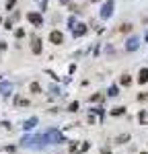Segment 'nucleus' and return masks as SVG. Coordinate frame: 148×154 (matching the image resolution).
Here are the masks:
<instances>
[{
  "label": "nucleus",
  "mask_w": 148,
  "mask_h": 154,
  "mask_svg": "<svg viewBox=\"0 0 148 154\" xmlns=\"http://www.w3.org/2000/svg\"><path fill=\"white\" fill-rule=\"evenodd\" d=\"M132 29H134V25H132V23H123L122 27H119V31H122V33H130Z\"/></svg>",
  "instance_id": "obj_16"
},
{
  "label": "nucleus",
  "mask_w": 148,
  "mask_h": 154,
  "mask_svg": "<svg viewBox=\"0 0 148 154\" xmlns=\"http://www.w3.org/2000/svg\"><path fill=\"white\" fill-rule=\"evenodd\" d=\"M35 125H37V117H31V119H27V121L23 123V128H25V130H33Z\"/></svg>",
  "instance_id": "obj_13"
},
{
  "label": "nucleus",
  "mask_w": 148,
  "mask_h": 154,
  "mask_svg": "<svg viewBox=\"0 0 148 154\" xmlns=\"http://www.w3.org/2000/svg\"><path fill=\"white\" fill-rule=\"evenodd\" d=\"M99 101H103V95H93L91 97V103H99Z\"/></svg>",
  "instance_id": "obj_22"
},
{
  "label": "nucleus",
  "mask_w": 148,
  "mask_h": 154,
  "mask_svg": "<svg viewBox=\"0 0 148 154\" xmlns=\"http://www.w3.org/2000/svg\"><path fill=\"white\" fill-rule=\"evenodd\" d=\"M49 41H51L54 45H62V43H64V33L58 31V29L51 31V33H49Z\"/></svg>",
  "instance_id": "obj_3"
},
{
  "label": "nucleus",
  "mask_w": 148,
  "mask_h": 154,
  "mask_svg": "<svg viewBox=\"0 0 148 154\" xmlns=\"http://www.w3.org/2000/svg\"><path fill=\"white\" fill-rule=\"evenodd\" d=\"M115 142L117 144H128L130 142V134H119V136L115 138Z\"/></svg>",
  "instance_id": "obj_15"
},
{
  "label": "nucleus",
  "mask_w": 148,
  "mask_h": 154,
  "mask_svg": "<svg viewBox=\"0 0 148 154\" xmlns=\"http://www.w3.org/2000/svg\"><path fill=\"white\" fill-rule=\"evenodd\" d=\"M119 84H122V86H130V84H132V76H130V74H122V76H119Z\"/></svg>",
  "instance_id": "obj_12"
},
{
  "label": "nucleus",
  "mask_w": 148,
  "mask_h": 154,
  "mask_svg": "<svg viewBox=\"0 0 148 154\" xmlns=\"http://www.w3.org/2000/svg\"><path fill=\"white\" fill-rule=\"evenodd\" d=\"M43 136H45V140H48L49 144H62L64 142V136H62L58 130H48Z\"/></svg>",
  "instance_id": "obj_1"
},
{
  "label": "nucleus",
  "mask_w": 148,
  "mask_h": 154,
  "mask_svg": "<svg viewBox=\"0 0 148 154\" xmlns=\"http://www.w3.org/2000/svg\"><path fill=\"white\" fill-rule=\"evenodd\" d=\"M148 99V93L146 91H144V93H140V95H138V101H146Z\"/></svg>",
  "instance_id": "obj_25"
},
{
  "label": "nucleus",
  "mask_w": 148,
  "mask_h": 154,
  "mask_svg": "<svg viewBox=\"0 0 148 154\" xmlns=\"http://www.w3.org/2000/svg\"><path fill=\"white\" fill-rule=\"evenodd\" d=\"M14 35H17V39H21V37H25V31H23V29H17Z\"/></svg>",
  "instance_id": "obj_24"
},
{
  "label": "nucleus",
  "mask_w": 148,
  "mask_h": 154,
  "mask_svg": "<svg viewBox=\"0 0 148 154\" xmlns=\"http://www.w3.org/2000/svg\"><path fill=\"white\" fill-rule=\"evenodd\" d=\"M138 84H148V66L140 68V72H138Z\"/></svg>",
  "instance_id": "obj_7"
},
{
  "label": "nucleus",
  "mask_w": 148,
  "mask_h": 154,
  "mask_svg": "<svg viewBox=\"0 0 148 154\" xmlns=\"http://www.w3.org/2000/svg\"><path fill=\"white\" fill-rule=\"evenodd\" d=\"M60 4H70V0H60Z\"/></svg>",
  "instance_id": "obj_28"
},
{
  "label": "nucleus",
  "mask_w": 148,
  "mask_h": 154,
  "mask_svg": "<svg viewBox=\"0 0 148 154\" xmlns=\"http://www.w3.org/2000/svg\"><path fill=\"white\" fill-rule=\"evenodd\" d=\"M88 148H91V144H88V142H82V144H80V150H78V154H80V152H86Z\"/></svg>",
  "instance_id": "obj_21"
},
{
  "label": "nucleus",
  "mask_w": 148,
  "mask_h": 154,
  "mask_svg": "<svg viewBox=\"0 0 148 154\" xmlns=\"http://www.w3.org/2000/svg\"><path fill=\"white\" fill-rule=\"evenodd\" d=\"M4 29H12V19H6L4 21Z\"/></svg>",
  "instance_id": "obj_26"
},
{
  "label": "nucleus",
  "mask_w": 148,
  "mask_h": 154,
  "mask_svg": "<svg viewBox=\"0 0 148 154\" xmlns=\"http://www.w3.org/2000/svg\"><path fill=\"white\" fill-rule=\"evenodd\" d=\"M14 4H17V0H8V2H6V11H12Z\"/></svg>",
  "instance_id": "obj_23"
},
{
  "label": "nucleus",
  "mask_w": 148,
  "mask_h": 154,
  "mask_svg": "<svg viewBox=\"0 0 148 154\" xmlns=\"http://www.w3.org/2000/svg\"><path fill=\"white\" fill-rule=\"evenodd\" d=\"M107 95H109V97H117V95H119V88H117V84H113V86H111L109 91H107Z\"/></svg>",
  "instance_id": "obj_18"
},
{
  "label": "nucleus",
  "mask_w": 148,
  "mask_h": 154,
  "mask_svg": "<svg viewBox=\"0 0 148 154\" xmlns=\"http://www.w3.org/2000/svg\"><path fill=\"white\" fill-rule=\"evenodd\" d=\"M93 2H101V0H93Z\"/></svg>",
  "instance_id": "obj_29"
},
{
  "label": "nucleus",
  "mask_w": 148,
  "mask_h": 154,
  "mask_svg": "<svg viewBox=\"0 0 148 154\" xmlns=\"http://www.w3.org/2000/svg\"><path fill=\"white\" fill-rule=\"evenodd\" d=\"M78 150H80V148H78V142L70 144V154H78Z\"/></svg>",
  "instance_id": "obj_20"
},
{
  "label": "nucleus",
  "mask_w": 148,
  "mask_h": 154,
  "mask_svg": "<svg viewBox=\"0 0 148 154\" xmlns=\"http://www.w3.org/2000/svg\"><path fill=\"white\" fill-rule=\"evenodd\" d=\"M78 101H72V103H70V107H68V111H70V113H76V111H78Z\"/></svg>",
  "instance_id": "obj_19"
},
{
  "label": "nucleus",
  "mask_w": 148,
  "mask_h": 154,
  "mask_svg": "<svg viewBox=\"0 0 148 154\" xmlns=\"http://www.w3.org/2000/svg\"><path fill=\"white\" fill-rule=\"evenodd\" d=\"M146 39H148V33H146Z\"/></svg>",
  "instance_id": "obj_32"
},
{
  "label": "nucleus",
  "mask_w": 148,
  "mask_h": 154,
  "mask_svg": "<svg viewBox=\"0 0 148 154\" xmlns=\"http://www.w3.org/2000/svg\"><path fill=\"white\" fill-rule=\"evenodd\" d=\"M113 6H115V2H113V0H107V2L103 4V8H101V19H109L111 12H113Z\"/></svg>",
  "instance_id": "obj_2"
},
{
  "label": "nucleus",
  "mask_w": 148,
  "mask_h": 154,
  "mask_svg": "<svg viewBox=\"0 0 148 154\" xmlns=\"http://www.w3.org/2000/svg\"><path fill=\"white\" fill-rule=\"evenodd\" d=\"M138 121H140V125H148V109H142L138 113Z\"/></svg>",
  "instance_id": "obj_10"
},
{
  "label": "nucleus",
  "mask_w": 148,
  "mask_h": 154,
  "mask_svg": "<svg viewBox=\"0 0 148 154\" xmlns=\"http://www.w3.org/2000/svg\"><path fill=\"white\" fill-rule=\"evenodd\" d=\"M86 25L85 23H78V25H74L72 27V33H74V37H82V35H86Z\"/></svg>",
  "instance_id": "obj_5"
},
{
  "label": "nucleus",
  "mask_w": 148,
  "mask_h": 154,
  "mask_svg": "<svg viewBox=\"0 0 148 154\" xmlns=\"http://www.w3.org/2000/svg\"><path fill=\"white\" fill-rule=\"evenodd\" d=\"M138 48H140V39H138V37H130L128 43H125V49H128V51H136Z\"/></svg>",
  "instance_id": "obj_6"
},
{
  "label": "nucleus",
  "mask_w": 148,
  "mask_h": 154,
  "mask_svg": "<svg viewBox=\"0 0 148 154\" xmlns=\"http://www.w3.org/2000/svg\"><path fill=\"white\" fill-rule=\"evenodd\" d=\"M140 154H148V152H140Z\"/></svg>",
  "instance_id": "obj_30"
},
{
  "label": "nucleus",
  "mask_w": 148,
  "mask_h": 154,
  "mask_svg": "<svg viewBox=\"0 0 148 154\" xmlns=\"http://www.w3.org/2000/svg\"><path fill=\"white\" fill-rule=\"evenodd\" d=\"M27 19H29V23H33L35 27H41V25H43V17H41L39 12H29Z\"/></svg>",
  "instance_id": "obj_4"
},
{
  "label": "nucleus",
  "mask_w": 148,
  "mask_h": 154,
  "mask_svg": "<svg viewBox=\"0 0 148 154\" xmlns=\"http://www.w3.org/2000/svg\"><path fill=\"white\" fill-rule=\"evenodd\" d=\"M0 23H2V17H0Z\"/></svg>",
  "instance_id": "obj_31"
},
{
  "label": "nucleus",
  "mask_w": 148,
  "mask_h": 154,
  "mask_svg": "<svg viewBox=\"0 0 148 154\" xmlns=\"http://www.w3.org/2000/svg\"><path fill=\"white\" fill-rule=\"evenodd\" d=\"M123 113H125V107H113V109L109 111L111 117H119V115H123Z\"/></svg>",
  "instance_id": "obj_11"
},
{
  "label": "nucleus",
  "mask_w": 148,
  "mask_h": 154,
  "mask_svg": "<svg viewBox=\"0 0 148 154\" xmlns=\"http://www.w3.org/2000/svg\"><path fill=\"white\" fill-rule=\"evenodd\" d=\"M14 105H17V107H29V99H23V97H14Z\"/></svg>",
  "instance_id": "obj_14"
},
{
  "label": "nucleus",
  "mask_w": 148,
  "mask_h": 154,
  "mask_svg": "<svg viewBox=\"0 0 148 154\" xmlns=\"http://www.w3.org/2000/svg\"><path fill=\"white\" fill-rule=\"evenodd\" d=\"M101 154H111L109 148H101Z\"/></svg>",
  "instance_id": "obj_27"
},
{
  "label": "nucleus",
  "mask_w": 148,
  "mask_h": 154,
  "mask_svg": "<svg viewBox=\"0 0 148 154\" xmlns=\"http://www.w3.org/2000/svg\"><path fill=\"white\" fill-rule=\"evenodd\" d=\"M11 91H12V84L11 82H0V95L8 97V95H11Z\"/></svg>",
  "instance_id": "obj_9"
},
{
  "label": "nucleus",
  "mask_w": 148,
  "mask_h": 154,
  "mask_svg": "<svg viewBox=\"0 0 148 154\" xmlns=\"http://www.w3.org/2000/svg\"><path fill=\"white\" fill-rule=\"evenodd\" d=\"M31 51L33 54H41V39H37V37H33V41H31Z\"/></svg>",
  "instance_id": "obj_8"
},
{
  "label": "nucleus",
  "mask_w": 148,
  "mask_h": 154,
  "mask_svg": "<svg viewBox=\"0 0 148 154\" xmlns=\"http://www.w3.org/2000/svg\"><path fill=\"white\" fill-rule=\"evenodd\" d=\"M29 91H31L33 95H39V93H41V86H39L37 82H31V86H29Z\"/></svg>",
  "instance_id": "obj_17"
}]
</instances>
